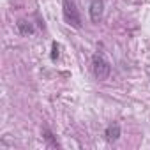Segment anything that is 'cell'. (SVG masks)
I'll return each instance as SVG.
<instances>
[{"mask_svg":"<svg viewBox=\"0 0 150 150\" xmlns=\"http://www.w3.org/2000/svg\"><path fill=\"white\" fill-rule=\"evenodd\" d=\"M92 69H94V76H96L99 81L108 80L110 72H111L110 62H108L101 53H96V55H94V58H92Z\"/></svg>","mask_w":150,"mask_h":150,"instance_id":"1","label":"cell"},{"mask_svg":"<svg viewBox=\"0 0 150 150\" xmlns=\"http://www.w3.org/2000/svg\"><path fill=\"white\" fill-rule=\"evenodd\" d=\"M64 18L67 21V25H71L74 28H81V16L72 0H64Z\"/></svg>","mask_w":150,"mask_h":150,"instance_id":"2","label":"cell"},{"mask_svg":"<svg viewBox=\"0 0 150 150\" xmlns=\"http://www.w3.org/2000/svg\"><path fill=\"white\" fill-rule=\"evenodd\" d=\"M103 13H104V2L103 0H92L90 2V20L94 23H99L103 20Z\"/></svg>","mask_w":150,"mask_h":150,"instance_id":"3","label":"cell"},{"mask_svg":"<svg viewBox=\"0 0 150 150\" xmlns=\"http://www.w3.org/2000/svg\"><path fill=\"white\" fill-rule=\"evenodd\" d=\"M104 136H106V139H108V141H115V139H118V138H120V125H118L117 122L110 124V125L106 127Z\"/></svg>","mask_w":150,"mask_h":150,"instance_id":"4","label":"cell"},{"mask_svg":"<svg viewBox=\"0 0 150 150\" xmlns=\"http://www.w3.org/2000/svg\"><path fill=\"white\" fill-rule=\"evenodd\" d=\"M18 30H20L21 35H30V34H34V27H32L28 21H25V20H20V21H18Z\"/></svg>","mask_w":150,"mask_h":150,"instance_id":"5","label":"cell"},{"mask_svg":"<svg viewBox=\"0 0 150 150\" xmlns=\"http://www.w3.org/2000/svg\"><path fill=\"white\" fill-rule=\"evenodd\" d=\"M57 58H58V44L53 42V46H51V60H57Z\"/></svg>","mask_w":150,"mask_h":150,"instance_id":"6","label":"cell"},{"mask_svg":"<svg viewBox=\"0 0 150 150\" xmlns=\"http://www.w3.org/2000/svg\"><path fill=\"white\" fill-rule=\"evenodd\" d=\"M51 136H53V134H51L50 131H44V138H46V139H48L53 146H58V143H57V141H53V138H51Z\"/></svg>","mask_w":150,"mask_h":150,"instance_id":"7","label":"cell"}]
</instances>
